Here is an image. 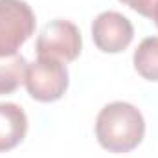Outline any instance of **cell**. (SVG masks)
I'll return each instance as SVG.
<instances>
[{
  "label": "cell",
  "instance_id": "1",
  "mask_svg": "<svg viewBox=\"0 0 158 158\" xmlns=\"http://www.w3.org/2000/svg\"><path fill=\"white\" fill-rule=\"evenodd\" d=\"M145 136L143 114L127 101L105 105L96 118V138L109 153H129Z\"/></svg>",
  "mask_w": 158,
  "mask_h": 158
},
{
  "label": "cell",
  "instance_id": "2",
  "mask_svg": "<svg viewBox=\"0 0 158 158\" xmlns=\"http://www.w3.org/2000/svg\"><path fill=\"white\" fill-rule=\"evenodd\" d=\"M35 31V13L24 0H0V57L15 55Z\"/></svg>",
  "mask_w": 158,
  "mask_h": 158
},
{
  "label": "cell",
  "instance_id": "3",
  "mask_svg": "<svg viewBox=\"0 0 158 158\" xmlns=\"http://www.w3.org/2000/svg\"><path fill=\"white\" fill-rule=\"evenodd\" d=\"M24 85L28 94L40 103L57 101L68 88L66 64L52 57H39L37 61L28 63Z\"/></svg>",
  "mask_w": 158,
  "mask_h": 158
},
{
  "label": "cell",
  "instance_id": "4",
  "mask_svg": "<svg viewBox=\"0 0 158 158\" xmlns=\"http://www.w3.org/2000/svg\"><path fill=\"white\" fill-rule=\"evenodd\" d=\"M35 50L39 57H52L57 61L72 63L83 50V39L79 28L64 19H55L40 30Z\"/></svg>",
  "mask_w": 158,
  "mask_h": 158
},
{
  "label": "cell",
  "instance_id": "5",
  "mask_svg": "<svg viewBox=\"0 0 158 158\" xmlns=\"http://www.w3.org/2000/svg\"><path fill=\"white\" fill-rule=\"evenodd\" d=\"M134 37L131 20L118 11H103L92 22V39L98 50L105 53H121Z\"/></svg>",
  "mask_w": 158,
  "mask_h": 158
},
{
  "label": "cell",
  "instance_id": "6",
  "mask_svg": "<svg viewBox=\"0 0 158 158\" xmlns=\"http://www.w3.org/2000/svg\"><path fill=\"white\" fill-rule=\"evenodd\" d=\"M28 132V116L17 103H0V153L15 149Z\"/></svg>",
  "mask_w": 158,
  "mask_h": 158
},
{
  "label": "cell",
  "instance_id": "7",
  "mask_svg": "<svg viewBox=\"0 0 158 158\" xmlns=\"http://www.w3.org/2000/svg\"><path fill=\"white\" fill-rule=\"evenodd\" d=\"M134 70L147 81H158V37L143 39L132 55Z\"/></svg>",
  "mask_w": 158,
  "mask_h": 158
},
{
  "label": "cell",
  "instance_id": "8",
  "mask_svg": "<svg viewBox=\"0 0 158 158\" xmlns=\"http://www.w3.org/2000/svg\"><path fill=\"white\" fill-rule=\"evenodd\" d=\"M28 63L20 53L0 57V96L13 94L26 77Z\"/></svg>",
  "mask_w": 158,
  "mask_h": 158
},
{
  "label": "cell",
  "instance_id": "9",
  "mask_svg": "<svg viewBox=\"0 0 158 158\" xmlns=\"http://www.w3.org/2000/svg\"><path fill=\"white\" fill-rule=\"evenodd\" d=\"M119 2L129 6L138 15L147 17L151 20H155L158 17V0H119Z\"/></svg>",
  "mask_w": 158,
  "mask_h": 158
},
{
  "label": "cell",
  "instance_id": "10",
  "mask_svg": "<svg viewBox=\"0 0 158 158\" xmlns=\"http://www.w3.org/2000/svg\"><path fill=\"white\" fill-rule=\"evenodd\" d=\"M155 24H156V28H158V17H156V19H155Z\"/></svg>",
  "mask_w": 158,
  "mask_h": 158
}]
</instances>
